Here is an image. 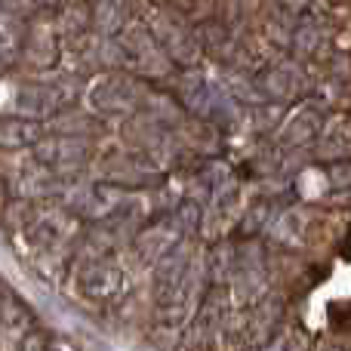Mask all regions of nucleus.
<instances>
[{
  "label": "nucleus",
  "instance_id": "f257e3e1",
  "mask_svg": "<svg viewBox=\"0 0 351 351\" xmlns=\"http://www.w3.org/2000/svg\"><path fill=\"white\" fill-rule=\"evenodd\" d=\"M191 293V250L179 241L154 262V299L170 321H182Z\"/></svg>",
  "mask_w": 351,
  "mask_h": 351
},
{
  "label": "nucleus",
  "instance_id": "f03ea898",
  "mask_svg": "<svg viewBox=\"0 0 351 351\" xmlns=\"http://www.w3.org/2000/svg\"><path fill=\"white\" fill-rule=\"evenodd\" d=\"M182 99H185V111H191L194 117L206 123H216V127H228L241 114V102L228 96L222 80L206 77V74H191L182 86Z\"/></svg>",
  "mask_w": 351,
  "mask_h": 351
},
{
  "label": "nucleus",
  "instance_id": "7ed1b4c3",
  "mask_svg": "<svg viewBox=\"0 0 351 351\" xmlns=\"http://www.w3.org/2000/svg\"><path fill=\"white\" fill-rule=\"evenodd\" d=\"M145 86L127 74H108L90 90V105L102 117H130L142 108Z\"/></svg>",
  "mask_w": 351,
  "mask_h": 351
},
{
  "label": "nucleus",
  "instance_id": "20e7f679",
  "mask_svg": "<svg viewBox=\"0 0 351 351\" xmlns=\"http://www.w3.org/2000/svg\"><path fill=\"white\" fill-rule=\"evenodd\" d=\"M152 34L158 47L167 53V59L179 68H194L200 59V43L194 37V28H188L176 12L160 10L152 22Z\"/></svg>",
  "mask_w": 351,
  "mask_h": 351
},
{
  "label": "nucleus",
  "instance_id": "39448f33",
  "mask_svg": "<svg viewBox=\"0 0 351 351\" xmlns=\"http://www.w3.org/2000/svg\"><path fill=\"white\" fill-rule=\"evenodd\" d=\"M31 148H34L37 164L47 167L56 176H74L90 158V142H84L80 136H71V133L40 136Z\"/></svg>",
  "mask_w": 351,
  "mask_h": 351
},
{
  "label": "nucleus",
  "instance_id": "423d86ee",
  "mask_svg": "<svg viewBox=\"0 0 351 351\" xmlns=\"http://www.w3.org/2000/svg\"><path fill=\"white\" fill-rule=\"evenodd\" d=\"M65 206L74 216L93 219V222H105L114 213L127 206V194L111 182H96V185H74L65 194Z\"/></svg>",
  "mask_w": 351,
  "mask_h": 351
},
{
  "label": "nucleus",
  "instance_id": "0eeeda50",
  "mask_svg": "<svg viewBox=\"0 0 351 351\" xmlns=\"http://www.w3.org/2000/svg\"><path fill=\"white\" fill-rule=\"evenodd\" d=\"M74 99H77V80L65 77V80H49V84L25 86V90L19 93L16 105L22 114L40 121V117H53V114H59V111H65Z\"/></svg>",
  "mask_w": 351,
  "mask_h": 351
},
{
  "label": "nucleus",
  "instance_id": "6e6552de",
  "mask_svg": "<svg viewBox=\"0 0 351 351\" xmlns=\"http://www.w3.org/2000/svg\"><path fill=\"white\" fill-rule=\"evenodd\" d=\"M117 43H121V49H123V59L136 62L142 74H154V77H158V74L170 71V59H167V53L158 47L152 28H145V25H123V28L117 31Z\"/></svg>",
  "mask_w": 351,
  "mask_h": 351
},
{
  "label": "nucleus",
  "instance_id": "1a4fd4ad",
  "mask_svg": "<svg viewBox=\"0 0 351 351\" xmlns=\"http://www.w3.org/2000/svg\"><path fill=\"white\" fill-rule=\"evenodd\" d=\"M105 176H108L111 185L117 188H158L167 182V173L158 170L148 158H117L105 167Z\"/></svg>",
  "mask_w": 351,
  "mask_h": 351
},
{
  "label": "nucleus",
  "instance_id": "9d476101",
  "mask_svg": "<svg viewBox=\"0 0 351 351\" xmlns=\"http://www.w3.org/2000/svg\"><path fill=\"white\" fill-rule=\"evenodd\" d=\"M256 80H259L265 99H271V102H293L308 86L302 68L293 65V62H278V65L265 68L262 74H256Z\"/></svg>",
  "mask_w": 351,
  "mask_h": 351
},
{
  "label": "nucleus",
  "instance_id": "9b49d317",
  "mask_svg": "<svg viewBox=\"0 0 351 351\" xmlns=\"http://www.w3.org/2000/svg\"><path fill=\"white\" fill-rule=\"evenodd\" d=\"M284 321V305L280 299H259L250 308V321H247V342L250 346H271V333L280 330Z\"/></svg>",
  "mask_w": 351,
  "mask_h": 351
},
{
  "label": "nucleus",
  "instance_id": "f8f14e48",
  "mask_svg": "<svg viewBox=\"0 0 351 351\" xmlns=\"http://www.w3.org/2000/svg\"><path fill=\"white\" fill-rule=\"evenodd\" d=\"M121 287H123L121 268L105 259L90 262V265L80 271V293H84L86 299H111V296H117Z\"/></svg>",
  "mask_w": 351,
  "mask_h": 351
},
{
  "label": "nucleus",
  "instance_id": "ddd939ff",
  "mask_svg": "<svg viewBox=\"0 0 351 351\" xmlns=\"http://www.w3.org/2000/svg\"><path fill=\"white\" fill-rule=\"evenodd\" d=\"M225 317H228V293L225 290H213L210 296L204 299V305L197 308V317L191 324V333L200 336V346H213L219 333L225 327Z\"/></svg>",
  "mask_w": 351,
  "mask_h": 351
},
{
  "label": "nucleus",
  "instance_id": "4468645a",
  "mask_svg": "<svg viewBox=\"0 0 351 351\" xmlns=\"http://www.w3.org/2000/svg\"><path fill=\"white\" fill-rule=\"evenodd\" d=\"M321 130H324V114L308 105V108H302L296 117L287 121L284 133H280V142H284L287 148H308L311 142H317Z\"/></svg>",
  "mask_w": 351,
  "mask_h": 351
},
{
  "label": "nucleus",
  "instance_id": "2eb2a0df",
  "mask_svg": "<svg viewBox=\"0 0 351 351\" xmlns=\"http://www.w3.org/2000/svg\"><path fill=\"white\" fill-rule=\"evenodd\" d=\"M40 136H43V127L34 117H0V148L3 152L31 148Z\"/></svg>",
  "mask_w": 351,
  "mask_h": 351
},
{
  "label": "nucleus",
  "instance_id": "dca6fc26",
  "mask_svg": "<svg viewBox=\"0 0 351 351\" xmlns=\"http://www.w3.org/2000/svg\"><path fill=\"white\" fill-rule=\"evenodd\" d=\"M182 241V231L176 222H167V225H154V228L142 231L139 237H136V253L142 256V262H148V265H154V262L160 259V256L167 253V250L173 247V243Z\"/></svg>",
  "mask_w": 351,
  "mask_h": 351
},
{
  "label": "nucleus",
  "instance_id": "f3484780",
  "mask_svg": "<svg viewBox=\"0 0 351 351\" xmlns=\"http://www.w3.org/2000/svg\"><path fill=\"white\" fill-rule=\"evenodd\" d=\"M305 225H308V213L302 206H287L284 213H274L271 222H268V237L280 247H293V243L302 241Z\"/></svg>",
  "mask_w": 351,
  "mask_h": 351
},
{
  "label": "nucleus",
  "instance_id": "a211bd4d",
  "mask_svg": "<svg viewBox=\"0 0 351 351\" xmlns=\"http://www.w3.org/2000/svg\"><path fill=\"white\" fill-rule=\"evenodd\" d=\"M127 22H130L127 0H102V3L93 10V25L99 28V34L114 37Z\"/></svg>",
  "mask_w": 351,
  "mask_h": 351
},
{
  "label": "nucleus",
  "instance_id": "6ab92c4d",
  "mask_svg": "<svg viewBox=\"0 0 351 351\" xmlns=\"http://www.w3.org/2000/svg\"><path fill=\"white\" fill-rule=\"evenodd\" d=\"M222 80V86L228 90V96L234 99V102H243V105H262L265 102V93H262L259 80L250 77V74L243 71H228Z\"/></svg>",
  "mask_w": 351,
  "mask_h": 351
},
{
  "label": "nucleus",
  "instance_id": "aec40b11",
  "mask_svg": "<svg viewBox=\"0 0 351 351\" xmlns=\"http://www.w3.org/2000/svg\"><path fill=\"white\" fill-rule=\"evenodd\" d=\"M25 56H28V62L37 68L56 65V59H59V40H56V34H47V31L28 34V40H25Z\"/></svg>",
  "mask_w": 351,
  "mask_h": 351
},
{
  "label": "nucleus",
  "instance_id": "412c9836",
  "mask_svg": "<svg viewBox=\"0 0 351 351\" xmlns=\"http://www.w3.org/2000/svg\"><path fill=\"white\" fill-rule=\"evenodd\" d=\"M234 259H237V250L231 243L213 247L210 256H206V278L213 284H228V278L234 274Z\"/></svg>",
  "mask_w": 351,
  "mask_h": 351
},
{
  "label": "nucleus",
  "instance_id": "4be33fe9",
  "mask_svg": "<svg viewBox=\"0 0 351 351\" xmlns=\"http://www.w3.org/2000/svg\"><path fill=\"white\" fill-rule=\"evenodd\" d=\"M324 43V28L315 19H302V22H293V34H290V47L302 56H315Z\"/></svg>",
  "mask_w": 351,
  "mask_h": 351
},
{
  "label": "nucleus",
  "instance_id": "5701e85b",
  "mask_svg": "<svg viewBox=\"0 0 351 351\" xmlns=\"http://www.w3.org/2000/svg\"><path fill=\"white\" fill-rule=\"evenodd\" d=\"M142 105H145L148 117H152V121H158V123H164V127H173V123H179L182 114H185V111H182L170 96H160V93H152V96L145 93Z\"/></svg>",
  "mask_w": 351,
  "mask_h": 351
},
{
  "label": "nucleus",
  "instance_id": "b1692460",
  "mask_svg": "<svg viewBox=\"0 0 351 351\" xmlns=\"http://www.w3.org/2000/svg\"><path fill=\"white\" fill-rule=\"evenodd\" d=\"M271 216H274V206L268 204V200H259V204H253L247 213H243V219H241L237 228H241L243 237H256V234H262V231L268 228Z\"/></svg>",
  "mask_w": 351,
  "mask_h": 351
},
{
  "label": "nucleus",
  "instance_id": "393cba45",
  "mask_svg": "<svg viewBox=\"0 0 351 351\" xmlns=\"http://www.w3.org/2000/svg\"><path fill=\"white\" fill-rule=\"evenodd\" d=\"M173 222L179 225L182 234H194V231L204 225V206L191 197L179 200V206H176V213H173Z\"/></svg>",
  "mask_w": 351,
  "mask_h": 351
},
{
  "label": "nucleus",
  "instance_id": "a878e982",
  "mask_svg": "<svg viewBox=\"0 0 351 351\" xmlns=\"http://www.w3.org/2000/svg\"><path fill=\"white\" fill-rule=\"evenodd\" d=\"M194 37H197L200 47H210V49H216V53H225L228 47H234V37H231L219 22H204L197 31H194Z\"/></svg>",
  "mask_w": 351,
  "mask_h": 351
},
{
  "label": "nucleus",
  "instance_id": "bb28decb",
  "mask_svg": "<svg viewBox=\"0 0 351 351\" xmlns=\"http://www.w3.org/2000/svg\"><path fill=\"white\" fill-rule=\"evenodd\" d=\"M225 182H228V167L225 164H206L204 170L197 173V185L206 191V197H210L219 185H225Z\"/></svg>",
  "mask_w": 351,
  "mask_h": 351
},
{
  "label": "nucleus",
  "instance_id": "cd10ccee",
  "mask_svg": "<svg viewBox=\"0 0 351 351\" xmlns=\"http://www.w3.org/2000/svg\"><path fill=\"white\" fill-rule=\"evenodd\" d=\"M330 188L333 191H351V160H336L330 167Z\"/></svg>",
  "mask_w": 351,
  "mask_h": 351
},
{
  "label": "nucleus",
  "instance_id": "c85d7f7f",
  "mask_svg": "<svg viewBox=\"0 0 351 351\" xmlns=\"http://www.w3.org/2000/svg\"><path fill=\"white\" fill-rule=\"evenodd\" d=\"M86 25H90V12H80V6H77V10H68V22L62 19V28H65V34H80Z\"/></svg>",
  "mask_w": 351,
  "mask_h": 351
},
{
  "label": "nucleus",
  "instance_id": "c756f323",
  "mask_svg": "<svg viewBox=\"0 0 351 351\" xmlns=\"http://www.w3.org/2000/svg\"><path fill=\"white\" fill-rule=\"evenodd\" d=\"M152 3H164V0H152Z\"/></svg>",
  "mask_w": 351,
  "mask_h": 351
}]
</instances>
